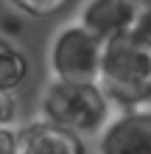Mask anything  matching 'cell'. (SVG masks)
<instances>
[{"mask_svg":"<svg viewBox=\"0 0 151 154\" xmlns=\"http://www.w3.org/2000/svg\"><path fill=\"white\" fill-rule=\"evenodd\" d=\"M20 14L25 17H37V20H45V17H53L65 8L70 0H8Z\"/></svg>","mask_w":151,"mask_h":154,"instance_id":"cell-8","label":"cell"},{"mask_svg":"<svg viewBox=\"0 0 151 154\" xmlns=\"http://www.w3.org/2000/svg\"><path fill=\"white\" fill-rule=\"evenodd\" d=\"M17 154H87V146L78 134L39 121L17 132Z\"/></svg>","mask_w":151,"mask_h":154,"instance_id":"cell-6","label":"cell"},{"mask_svg":"<svg viewBox=\"0 0 151 154\" xmlns=\"http://www.w3.org/2000/svg\"><path fill=\"white\" fill-rule=\"evenodd\" d=\"M0 31L17 37V34H23V25H20V20H17L14 14H3V17H0ZM3 34H0V37H3Z\"/></svg>","mask_w":151,"mask_h":154,"instance_id":"cell-12","label":"cell"},{"mask_svg":"<svg viewBox=\"0 0 151 154\" xmlns=\"http://www.w3.org/2000/svg\"><path fill=\"white\" fill-rule=\"evenodd\" d=\"M6 3H8V0H0V6H6Z\"/></svg>","mask_w":151,"mask_h":154,"instance_id":"cell-15","label":"cell"},{"mask_svg":"<svg viewBox=\"0 0 151 154\" xmlns=\"http://www.w3.org/2000/svg\"><path fill=\"white\" fill-rule=\"evenodd\" d=\"M6 45H8V42H6V37H0V51H3V48H6Z\"/></svg>","mask_w":151,"mask_h":154,"instance_id":"cell-14","label":"cell"},{"mask_svg":"<svg viewBox=\"0 0 151 154\" xmlns=\"http://www.w3.org/2000/svg\"><path fill=\"white\" fill-rule=\"evenodd\" d=\"M14 118H17V98H14V93L0 90V126H3V129H11Z\"/></svg>","mask_w":151,"mask_h":154,"instance_id":"cell-10","label":"cell"},{"mask_svg":"<svg viewBox=\"0 0 151 154\" xmlns=\"http://www.w3.org/2000/svg\"><path fill=\"white\" fill-rule=\"evenodd\" d=\"M104 42H98L78 23L65 25L50 42V70L56 81L70 84H98Z\"/></svg>","mask_w":151,"mask_h":154,"instance_id":"cell-3","label":"cell"},{"mask_svg":"<svg viewBox=\"0 0 151 154\" xmlns=\"http://www.w3.org/2000/svg\"><path fill=\"white\" fill-rule=\"evenodd\" d=\"M98 87L109 106L115 104L123 112L146 109L151 101V53L131 39V34L104 45Z\"/></svg>","mask_w":151,"mask_h":154,"instance_id":"cell-1","label":"cell"},{"mask_svg":"<svg viewBox=\"0 0 151 154\" xmlns=\"http://www.w3.org/2000/svg\"><path fill=\"white\" fill-rule=\"evenodd\" d=\"M101 154H151V109H129L106 121Z\"/></svg>","mask_w":151,"mask_h":154,"instance_id":"cell-4","label":"cell"},{"mask_svg":"<svg viewBox=\"0 0 151 154\" xmlns=\"http://www.w3.org/2000/svg\"><path fill=\"white\" fill-rule=\"evenodd\" d=\"M25 79H28V59L17 48L6 45V48L0 51V90L14 93Z\"/></svg>","mask_w":151,"mask_h":154,"instance_id":"cell-7","label":"cell"},{"mask_svg":"<svg viewBox=\"0 0 151 154\" xmlns=\"http://www.w3.org/2000/svg\"><path fill=\"white\" fill-rule=\"evenodd\" d=\"M123 6L129 8L131 14H146V11H151V0H123Z\"/></svg>","mask_w":151,"mask_h":154,"instance_id":"cell-13","label":"cell"},{"mask_svg":"<svg viewBox=\"0 0 151 154\" xmlns=\"http://www.w3.org/2000/svg\"><path fill=\"white\" fill-rule=\"evenodd\" d=\"M131 23H134V14L123 6V0H87L78 20L84 31H90L104 45L129 34Z\"/></svg>","mask_w":151,"mask_h":154,"instance_id":"cell-5","label":"cell"},{"mask_svg":"<svg viewBox=\"0 0 151 154\" xmlns=\"http://www.w3.org/2000/svg\"><path fill=\"white\" fill-rule=\"evenodd\" d=\"M0 154H17V132L0 126Z\"/></svg>","mask_w":151,"mask_h":154,"instance_id":"cell-11","label":"cell"},{"mask_svg":"<svg viewBox=\"0 0 151 154\" xmlns=\"http://www.w3.org/2000/svg\"><path fill=\"white\" fill-rule=\"evenodd\" d=\"M129 34H131V39H134V42H140L151 53V11L137 14L134 23H131V28H129Z\"/></svg>","mask_w":151,"mask_h":154,"instance_id":"cell-9","label":"cell"},{"mask_svg":"<svg viewBox=\"0 0 151 154\" xmlns=\"http://www.w3.org/2000/svg\"><path fill=\"white\" fill-rule=\"evenodd\" d=\"M42 115L45 123H53L81 137V134H95L106 126L109 101L98 84H70L53 79L42 93Z\"/></svg>","mask_w":151,"mask_h":154,"instance_id":"cell-2","label":"cell"}]
</instances>
